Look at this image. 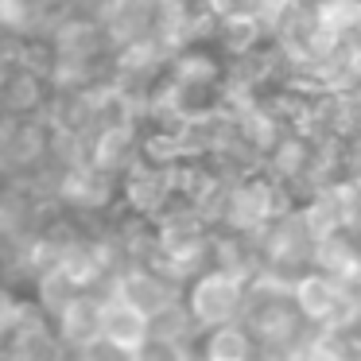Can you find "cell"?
<instances>
[{
	"mask_svg": "<svg viewBox=\"0 0 361 361\" xmlns=\"http://www.w3.org/2000/svg\"><path fill=\"white\" fill-rule=\"evenodd\" d=\"M299 361H342V357H338L334 350H326V345H314V350L307 353V357H299Z\"/></svg>",
	"mask_w": 361,
	"mask_h": 361,
	"instance_id": "cell-6",
	"label": "cell"
},
{
	"mask_svg": "<svg viewBox=\"0 0 361 361\" xmlns=\"http://www.w3.org/2000/svg\"><path fill=\"white\" fill-rule=\"evenodd\" d=\"M241 307V283L229 272H206L190 291V314L202 326H221L233 319V311Z\"/></svg>",
	"mask_w": 361,
	"mask_h": 361,
	"instance_id": "cell-1",
	"label": "cell"
},
{
	"mask_svg": "<svg viewBox=\"0 0 361 361\" xmlns=\"http://www.w3.org/2000/svg\"><path fill=\"white\" fill-rule=\"evenodd\" d=\"M206 361H252V342L241 326L221 322L206 334Z\"/></svg>",
	"mask_w": 361,
	"mask_h": 361,
	"instance_id": "cell-4",
	"label": "cell"
},
{
	"mask_svg": "<svg viewBox=\"0 0 361 361\" xmlns=\"http://www.w3.org/2000/svg\"><path fill=\"white\" fill-rule=\"evenodd\" d=\"M342 299H345L342 283L330 280V276H303L299 288H295V303L303 307L311 319H319V322L334 319V314L342 311Z\"/></svg>",
	"mask_w": 361,
	"mask_h": 361,
	"instance_id": "cell-3",
	"label": "cell"
},
{
	"mask_svg": "<svg viewBox=\"0 0 361 361\" xmlns=\"http://www.w3.org/2000/svg\"><path fill=\"white\" fill-rule=\"evenodd\" d=\"M63 326L74 342H90V338L102 334V311H94L90 303H71L63 314Z\"/></svg>",
	"mask_w": 361,
	"mask_h": 361,
	"instance_id": "cell-5",
	"label": "cell"
},
{
	"mask_svg": "<svg viewBox=\"0 0 361 361\" xmlns=\"http://www.w3.org/2000/svg\"><path fill=\"white\" fill-rule=\"evenodd\" d=\"M102 338L117 353H133L148 342V319L125 299H113L109 307H102Z\"/></svg>",
	"mask_w": 361,
	"mask_h": 361,
	"instance_id": "cell-2",
	"label": "cell"
}]
</instances>
